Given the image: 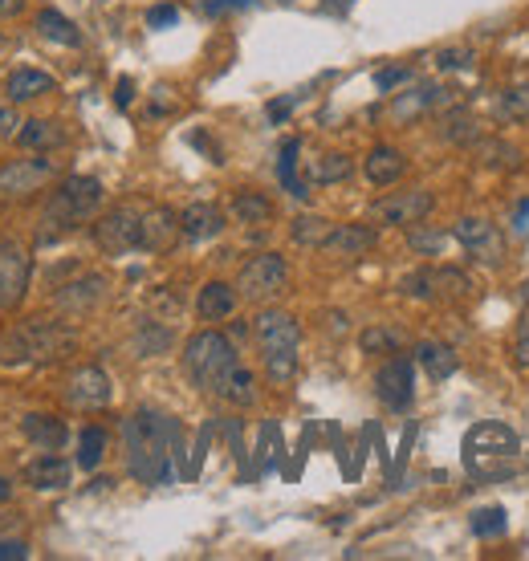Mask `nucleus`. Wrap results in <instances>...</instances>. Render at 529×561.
I'll return each mask as SVG.
<instances>
[{
    "mask_svg": "<svg viewBox=\"0 0 529 561\" xmlns=\"http://www.w3.org/2000/svg\"><path fill=\"white\" fill-rule=\"evenodd\" d=\"M127 472L139 484H171V456L180 452V423L151 407L123 419Z\"/></svg>",
    "mask_w": 529,
    "mask_h": 561,
    "instance_id": "1",
    "label": "nucleus"
},
{
    "mask_svg": "<svg viewBox=\"0 0 529 561\" xmlns=\"http://www.w3.org/2000/svg\"><path fill=\"white\" fill-rule=\"evenodd\" d=\"M78 346V334L66 322H49V318H29L21 326H9L0 334V362H57Z\"/></svg>",
    "mask_w": 529,
    "mask_h": 561,
    "instance_id": "2",
    "label": "nucleus"
},
{
    "mask_svg": "<svg viewBox=\"0 0 529 561\" xmlns=\"http://www.w3.org/2000/svg\"><path fill=\"white\" fill-rule=\"evenodd\" d=\"M98 208H102V183L94 175H70V179H62V183L53 187L49 204H45L37 240L41 244H53L57 236H66L78 224H86Z\"/></svg>",
    "mask_w": 529,
    "mask_h": 561,
    "instance_id": "3",
    "label": "nucleus"
},
{
    "mask_svg": "<svg viewBox=\"0 0 529 561\" xmlns=\"http://www.w3.org/2000/svg\"><path fill=\"white\" fill-rule=\"evenodd\" d=\"M521 460V440L517 431L505 427V423H477L468 427L464 435V468L481 476V480H493V476H509Z\"/></svg>",
    "mask_w": 529,
    "mask_h": 561,
    "instance_id": "4",
    "label": "nucleus"
},
{
    "mask_svg": "<svg viewBox=\"0 0 529 561\" xmlns=\"http://www.w3.org/2000/svg\"><path fill=\"white\" fill-rule=\"evenodd\" d=\"M241 366L237 358V346H232V338L216 334V330H200L188 338L184 346V370H188V379L208 391V395H220L224 383H228V374Z\"/></svg>",
    "mask_w": 529,
    "mask_h": 561,
    "instance_id": "5",
    "label": "nucleus"
},
{
    "mask_svg": "<svg viewBox=\"0 0 529 561\" xmlns=\"http://www.w3.org/2000/svg\"><path fill=\"white\" fill-rule=\"evenodd\" d=\"M261 358H265V374L273 383H289L298 374V346H302V326L293 322L285 309H265L253 326Z\"/></svg>",
    "mask_w": 529,
    "mask_h": 561,
    "instance_id": "6",
    "label": "nucleus"
},
{
    "mask_svg": "<svg viewBox=\"0 0 529 561\" xmlns=\"http://www.w3.org/2000/svg\"><path fill=\"white\" fill-rule=\"evenodd\" d=\"M62 175V163L49 159V155H37V159H13L0 167V196L5 200H29L33 192H41L45 183H53Z\"/></svg>",
    "mask_w": 529,
    "mask_h": 561,
    "instance_id": "7",
    "label": "nucleus"
},
{
    "mask_svg": "<svg viewBox=\"0 0 529 561\" xmlns=\"http://www.w3.org/2000/svg\"><path fill=\"white\" fill-rule=\"evenodd\" d=\"M285 285H289V265H285V257H277V253L253 257V261L241 269V281H237L241 297H249V301H273Z\"/></svg>",
    "mask_w": 529,
    "mask_h": 561,
    "instance_id": "8",
    "label": "nucleus"
},
{
    "mask_svg": "<svg viewBox=\"0 0 529 561\" xmlns=\"http://www.w3.org/2000/svg\"><path fill=\"white\" fill-rule=\"evenodd\" d=\"M139 220L143 212L135 208H114L94 224V244L102 248L106 257H127L139 248Z\"/></svg>",
    "mask_w": 529,
    "mask_h": 561,
    "instance_id": "9",
    "label": "nucleus"
},
{
    "mask_svg": "<svg viewBox=\"0 0 529 561\" xmlns=\"http://www.w3.org/2000/svg\"><path fill=\"white\" fill-rule=\"evenodd\" d=\"M375 395L391 411H407L411 407V399H416V366H411V358L395 354V358H387L375 370Z\"/></svg>",
    "mask_w": 529,
    "mask_h": 561,
    "instance_id": "10",
    "label": "nucleus"
},
{
    "mask_svg": "<svg viewBox=\"0 0 529 561\" xmlns=\"http://www.w3.org/2000/svg\"><path fill=\"white\" fill-rule=\"evenodd\" d=\"M432 208H436L432 192H424V187H411V192H391V196L375 200L371 204V220L391 224V228H411V224H420Z\"/></svg>",
    "mask_w": 529,
    "mask_h": 561,
    "instance_id": "11",
    "label": "nucleus"
},
{
    "mask_svg": "<svg viewBox=\"0 0 529 561\" xmlns=\"http://www.w3.org/2000/svg\"><path fill=\"white\" fill-rule=\"evenodd\" d=\"M33 277V257L17 240H0V309H17Z\"/></svg>",
    "mask_w": 529,
    "mask_h": 561,
    "instance_id": "12",
    "label": "nucleus"
},
{
    "mask_svg": "<svg viewBox=\"0 0 529 561\" xmlns=\"http://www.w3.org/2000/svg\"><path fill=\"white\" fill-rule=\"evenodd\" d=\"M456 240H460V244L468 248V257H473V261H485V265H501V257H505V240H501L497 224H489V220L464 216V220L456 224Z\"/></svg>",
    "mask_w": 529,
    "mask_h": 561,
    "instance_id": "13",
    "label": "nucleus"
},
{
    "mask_svg": "<svg viewBox=\"0 0 529 561\" xmlns=\"http://www.w3.org/2000/svg\"><path fill=\"white\" fill-rule=\"evenodd\" d=\"M110 395H114V387H110V379H106L102 366H78L74 379H70V387H66V399H70L78 411H102V407L110 403Z\"/></svg>",
    "mask_w": 529,
    "mask_h": 561,
    "instance_id": "14",
    "label": "nucleus"
},
{
    "mask_svg": "<svg viewBox=\"0 0 529 561\" xmlns=\"http://www.w3.org/2000/svg\"><path fill=\"white\" fill-rule=\"evenodd\" d=\"M180 236V216L171 208H147L139 220V248L143 253H167Z\"/></svg>",
    "mask_w": 529,
    "mask_h": 561,
    "instance_id": "15",
    "label": "nucleus"
},
{
    "mask_svg": "<svg viewBox=\"0 0 529 561\" xmlns=\"http://www.w3.org/2000/svg\"><path fill=\"white\" fill-rule=\"evenodd\" d=\"M70 476H74L70 460L53 456V452H41L37 460L25 464V484L37 492H62V488H70Z\"/></svg>",
    "mask_w": 529,
    "mask_h": 561,
    "instance_id": "16",
    "label": "nucleus"
},
{
    "mask_svg": "<svg viewBox=\"0 0 529 561\" xmlns=\"http://www.w3.org/2000/svg\"><path fill=\"white\" fill-rule=\"evenodd\" d=\"M379 240V232L371 224H334V232L326 236V253H338V257H363L371 253Z\"/></svg>",
    "mask_w": 529,
    "mask_h": 561,
    "instance_id": "17",
    "label": "nucleus"
},
{
    "mask_svg": "<svg viewBox=\"0 0 529 561\" xmlns=\"http://www.w3.org/2000/svg\"><path fill=\"white\" fill-rule=\"evenodd\" d=\"M224 232V212L216 204H188L180 212V236L200 244V240H212Z\"/></svg>",
    "mask_w": 529,
    "mask_h": 561,
    "instance_id": "18",
    "label": "nucleus"
},
{
    "mask_svg": "<svg viewBox=\"0 0 529 561\" xmlns=\"http://www.w3.org/2000/svg\"><path fill=\"white\" fill-rule=\"evenodd\" d=\"M102 297H106V277H98V273L57 289V305L70 309V314H86V309H94Z\"/></svg>",
    "mask_w": 529,
    "mask_h": 561,
    "instance_id": "19",
    "label": "nucleus"
},
{
    "mask_svg": "<svg viewBox=\"0 0 529 561\" xmlns=\"http://www.w3.org/2000/svg\"><path fill=\"white\" fill-rule=\"evenodd\" d=\"M25 440L33 444V448H41V452H57L66 440H70V431H66V423L57 419V415H41V411H33V415H25Z\"/></svg>",
    "mask_w": 529,
    "mask_h": 561,
    "instance_id": "20",
    "label": "nucleus"
},
{
    "mask_svg": "<svg viewBox=\"0 0 529 561\" xmlns=\"http://www.w3.org/2000/svg\"><path fill=\"white\" fill-rule=\"evenodd\" d=\"M17 143H21L25 151H57V147H66V131H62V122L29 118V122H21Z\"/></svg>",
    "mask_w": 529,
    "mask_h": 561,
    "instance_id": "21",
    "label": "nucleus"
},
{
    "mask_svg": "<svg viewBox=\"0 0 529 561\" xmlns=\"http://www.w3.org/2000/svg\"><path fill=\"white\" fill-rule=\"evenodd\" d=\"M196 309L204 322H224V318H232V309H237V289L224 281H208L196 297Z\"/></svg>",
    "mask_w": 529,
    "mask_h": 561,
    "instance_id": "22",
    "label": "nucleus"
},
{
    "mask_svg": "<svg viewBox=\"0 0 529 561\" xmlns=\"http://www.w3.org/2000/svg\"><path fill=\"white\" fill-rule=\"evenodd\" d=\"M298 155H302V143L298 139H285L281 143V155H277V179L281 187L293 196V200H310V183L298 179Z\"/></svg>",
    "mask_w": 529,
    "mask_h": 561,
    "instance_id": "23",
    "label": "nucleus"
},
{
    "mask_svg": "<svg viewBox=\"0 0 529 561\" xmlns=\"http://www.w3.org/2000/svg\"><path fill=\"white\" fill-rule=\"evenodd\" d=\"M53 78L45 74V70H13L9 74V82H5V94H9V102L17 106V102H33V98H41V94H53Z\"/></svg>",
    "mask_w": 529,
    "mask_h": 561,
    "instance_id": "24",
    "label": "nucleus"
},
{
    "mask_svg": "<svg viewBox=\"0 0 529 561\" xmlns=\"http://www.w3.org/2000/svg\"><path fill=\"white\" fill-rule=\"evenodd\" d=\"M367 179L371 183H379V187H387V183H395V179H403V171H407V159H403V151H395V147H371V155H367Z\"/></svg>",
    "mask_w": 529,
    "mask_h": 561,
    "instance_id": "25",
    "label": "nucleus"
},
{
    "mask_svg": "<svg viewBox=\"0 0 529 561\" xmlns=\"http://www.w3.org/2000/svg\"><path fill=\"white\" fill-rule=\"evenodd\" d=\"M37 33L45 37V41H53V45H66V49H78L82 45V33H78V25L70 21V17H62L57 9H45V13H37Z\"/></svg>",
    "mask_w": 529,
    "mask_h": 561,
    "instance_id": "26",
    "label": "nucleus"
},
{
    "mask_svg": "<svg viewBox=\"0 0 529 561\" xmlns=\"http://www.w3.org/2000/svg\"><path fill=\"white\" fill-rule=\"evenodd\" d=\"M228 208H232V216H237L241 224H249V228H253V224L261 228V224L273 220V200L261 196V192H237Z\"/></svg>",
    "mask_w": 529,
    "mask_h": 561,
    "instance_id": "27",
    "label": "nucleus"
},
{
    "mask_svg": "<svg viewBox=\"0 0 529 561\" xmlns=\"http://www.w3.org/2000/svg\"><path fill=\"white\" fill-rule=\"evenodd\" d=\"M416 362L432 374L436 383H444V379H452V374H456V354L448 346H440V342H420L416 346Z\"/></svg>",
    "mask_w": 529,
    "mask_h": 561,
    "instance_id": "28",
    "label": "nucleus"
},
{
    "mask_svg": "<svg viewBox=\"0 0 529 561\" xmlns=\"http://www.w3.org/2000/svg\"><path fill=\"white\" fill-rule=\"evenodd\" d=\"M440 94H444V90H436V86H416V90H407V94H399V98L391 102V118H395V122L416 118V114H424L428 106H436Z\"/></svg>",
    "mask_w": 529,
    "mask_h": 561,
    "instance_id": "29",
    "label": "nucleus"
},
{
    "mask_svg": "<svg viewBox=\"0 0 529 561\" xmlns=\"http://www.w3.org/2000/svg\"><path fill=\"white\" fill-rule=\"evenodd\" d=\"M220 399L232 403V407H253V399H257V379H253V370H245V366L232 370V374H228V383H224V391H220Z\"/></svg>",
    "mask_w": 529,
    "mask_h": 561,
    "instance_id": "30",
    "label": "nucleus"
},
{
    "mask_svg": "<svg viewBox=\"0 0 529 561\" xmlns=\"http://www.w3.org/2000/svg\"><path fill=\"white\" fill-rule=\"evenodd\" d=\"M106 456V431L102 427H82L78 435V468L82 472H94Z\"/></svg>",
    "mask_w": 529,
    "mask_h": 561,
    "instance_id": "31",
    "label": "nucleus"
},
{
    "mask_svg": "<svg viewBox=\"0 0 529 561\" xmlns=\"http://www.w3.org/2000/svg\"><path fill=\"white\" fill-rule=\"evenodd\" d=\"M330 232H334V224L322 220V216H298V220L289 224V236L298 240V244H306V248H322Z\"/></svg>",
    "mask_w": 529,
    "mask_h": 561,
    "instance_id": "32",
    "label": "nucleus"
},
{
    "mask_svg": "<svg viewBox=\"0 0 529 561\" xmlns=\"http://www.w3.org/2000/svg\"><path fill=\"white\" fill-rule=\"evenodd\" d=\"M440 135H444V143H452V147H473V143H481V127H477L473 118H464V114H448L444 127H440Z\"/></svg>",
    "mask_w": 529,
    "mask_h": 561,
    "instance_id": "33",
    "label": "nucleus"
},
{
    "mask_svg": "<svg viewBox=\"0 0 529 561\" xmlns=\"http://www.w3.org/2000/svg\"><path fill=\"white\" fill-rule=\"evenodd\" d=\"M444 240H448V236H444L440 228H424V220H420V224H411V232H407V244L416 248L420 257H436L440 248H444Z\"/></svg>",
    "mask_w": 529,
    "mask_h": 561,
    "instance_id": "34",
    "label": "nucleus"
},
{
    "mask_svg": "<svg viewBox=\"0 0 529 561\" xmlns=\"http://www.w3.org/2000/svg\"><path fill=\"white\" fill-rule=\"evenodd\" d=\"M359 346H363L367 354H399V346H403V334H399V330L371 326V330L359 338Z\"/></svg>",
    "mask_w": 529,
    "mask_h": 561,
    "instance_id": "35",
    "label": "nucleus"
},
{
    "mask_svg": "<svg viewBox=\"0 0 529 561\" xmlns=\"http://www.w3.org/2000/svg\"><path fill=\"white\" fill-rule=\"evenodd\" d=\"M505 529H509V517H505L501 505H489V509H477L473 513V533L477 537H501Z\"/></svg>",
    "mask_w": 529,
    "mask_h": 561,
    "instance_id": "36",
    "label": "nucleus"
},
{
    "mask_svg": "<svg viewBox=\"0 0 529 561\" xmlns=\"http://www.w3.org/2000/svg\"><path fill=\"white\" fill-rule=\"evenodd\" d=\"M310 175H314V183H342L350 175V159L346 155H322Z\"/></svg>",
    "mask_w": 529,
    "mask_h": 561,
    "instance_id": "37",
    "label": "nucleus"
},
{
    "mask_svg": "<svg viewBox=\"0 0 529 561\" xmlns=\"http://www.w3.org/2000/svg\"><path fill=\"white\" fill-rule=\"evenodd\" d=\"M501 118H529V86H509L497 102Z\"/></svg>",
    "mask_w": 529,
    "mask_h": 561,
    "instance_id": "38",
    "label": "nucleus"
},
{
    "mask_svg": "<svg viewBox=\"0 0 529 561\" xmlns=\"http://www.w3.org/2000/svg\"><path fill=\"white\" fill-rule=\"evenodd\" d=\"M135 346H139V354H163V350L171 346V334H167L163 326H155V322H143Z\"/></svg>",
    "mask_w": 529,
    "mask_h": 561,
    "instance_id": "39",
    "label": "nucleus"
},
{
    "mask_svg": "<svg viewBox=\"0 0 529 561\" xmlns=\"http://www.w3.org/2000/svg\"><path fill=\"white\" fill-rule=\"evenodd\" d=\"M473 61H477V53L468 49V45H456V49H440L436 53V66L440 70H468Z\"/></svg>",
    "mask_w": 529,
    "mask_h": 561,
    "instance_id": "40",
    "label": "nucleus"
},
{
    "mask_svg": "<svg viewBox=\"0 0 529 561\" xmlns=\"http://www.w3.org/2000/svg\"><path fill=\"white\" fill-rule=\"evenodd\" d=\"M407 297H420V301H428L432 293H436V281H432V273L428 269H420V273H411V277H403V285H399Z\"/></svg>",
    "mask_w": 529,
    "mask_h": 561,
    "instance_id": "41",
    "label": "nucleus"
},
{
    "mask_svg": "<svg viewBox=\"0 0 529 561\" xmlns=\"http://www.w3.org/2000/svg\"><path fill=\"white\" fill-rule=\"evenodd\" d=\"M411 78H416V74H411L407 66H387V70L375 74V86H379L383 94H391L395 86H403V82H411Z\"/></svg>",
    "mask_w": 529,
    "mask_h": 561,
    "instance_id": "42",
    "label": "nucleus"
},
{
    "mask_svg": "<svg viewBox=\"0 0 529 561\" xmlns=\"http://www.w3.org/2000/svg\"><path fill=\"white\" fill-rule=\"evenodd\" d=\"M513 358H517V366H525V370H529V309L521 314L517 334H513Z\"/></svg>",
    "mask_w": 529,
    "mask_h": 561,
    "instance_id": "43",
    "label": "nucleus"
},
{
    "mask_svg": "<svg viewBox=\"0 0 529 561\" xmlns=\"http://www.w3.org/2000/svg\"><path fill=\"white\" fill-rule=\"evenodd\" d=\"M432 281H436V289H448V293H456V297L468 293V281H464L456 269H440V273H432Z\"/></svg>",
    "mask_w": 529,
    "mask_h": 561,
    "instance_id": "44",
    "label": "nucleus"
},
{
    "mask_svg": "<svg viewBox=\"0 0 529 561\" xmlns=\"http://www.w3.org/2000/svg\"><path fill=\"white\" fill-rule=\"evenodd\" d=\"M175 21H180V9H175V5H155V9L147 13V25H151V29H167V25H175Z\"/></svg>",
    "mask_w": 529,
    "mask_h": 561,
    "instance_id": "45",
    "label": "nucleus"
},
{
    "mask_svg": "<svg viewBox=\"0 0 529 561\" xmlns=\"http://www.w3.org/2000/svg\"><path fill=\"white\" fill-rule=\"evenodd\" d=\"M253 0H204V13L208 17H224V13H232V9H249Z\"/></svg>",
    "mask_w": 529,
    "mask_h": 561,
    "instance_id": "46",
    "label": "nucleus"
},
{
    "mask_svg": "<svg viewBox=\"0 0 529 561\" xmlns=\"http://www.w3.org/2000/svg\"><path fill=\"white\" fill-rule=\"evenodd\" d=\"M131 98H135V82H131V78H119V86H114V106L127 110Z\"/></svg>",
    "mask_w": 529,
    "mask_h": 561,
    "instance_id": "47",
    "label": "nucleus"
},
{
    "mask_svg": "<svg viewBox=\"0 0 529 561\" xmlns=\"http://www.w3.org/2000/svg\"><path fill=\"white\" fill-rule=\"evenodd\" d=\"M13 127H21L17 110H13V106H0V139H9V135H13Z\"/></svg>",
    "mask_w": 529,
    "mask_h": 561,
    "instance_id": "48",
    "label": "nucleus"
},
{
    "mask_svg": "<svg viewBox=\"0 0 529 561\" xmlns=\"http://www.w3.org/2000/svg\"><path fill=\"white\" fill-rule=\"evenodd\" d=\"M9 557H29V545L25 541H0V561H9Z\"/></svg>",
    "mask_w": 529,
    "mask_h": 561,
    "instance_id": "49",
    "label": "nucleus"
},
{
    "mask_svg": "<svg viewBox=\"0 0 529 561\" xmlns=\"http://www.w3.org/2000/svg\"><path fill=\"white\" fill-rule=\"evenodd\" d=\"M25 5H29V0H0V21L21 17V13H25Z\"/></svg>",
    "mask_w": 529,
    "mask_h": 561,
    "instance_id": "50",
    "label": "nucleus"
},
{
    "mask_svg": "<svg viewBox=\"0 0 529 561\" xmlns=\"http://www.w3.org/2000/svg\"><path fill=\"white\" fill-rule=\"evenodd\" d=\"M289 110H293V98H277V102H269V122H285Z\"/></svg>",
    "mask_w": 529,
    "mask_h": 561,
    "instance_id": "51",
    "label": "nucleus"
},
{
    "mask_svg": "<svg viewBox=\"0 0 529 561\" xmlns=\"http://www.w3.org/2000/svg\"><path fill=\"white\" fill-rule=\"evenodd\" d=\"M525 224H529V200H521L513 212V228H525Z\"/></svg>",
    "mask_w": 529,
    "mask_h": 561,
    "instance_id": "52",
    "label": "nucleus"
},
{
    "mask_svg": "<svg viewBox=\"0 0 529 561\" xmlns=\"http://www.w3.org/2000/svg\"><path fill=\"white\" fill-rule=\"evenodd\" d=\"M13 501V484L5 480V476H0V505H9Z\"/></svg>",
    "mask_w": 529,
    "mask_h": 561,
    "instance_id": "53",
    "label": "nucleus"
}]
</instances>
